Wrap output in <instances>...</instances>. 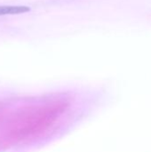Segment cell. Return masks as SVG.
Segmentation results:
<instances>
[{"label": "cell", "mask_w": 151, "mask_h": 152, "mask_svg": "<svg viewBox=\"0 0 151 152\" xmlns=\"http://www.w3.org/2000/svg\"><path fill=\"white\" fill-rule=\"evenodd\" d=\"M68 102L51 96L0 106V148L29 140L50 129L67 110Z\"/></svg>", "instance_id": "obj_1"}, {"label": "cell", "mask_w": 151, "mask_h": 152, "mask_svg": "<svg viewBox=\"0 0 151 152\" xmlns=\"http://www.w3.org/2000/svg\"><path fill=\"white\" fill-rule=\"evenodd\" d=\"M29 10L28 7L24 5H0V15L24 13Z\"/></svg>", "instance_id": "obj_2"}]
</instances>
